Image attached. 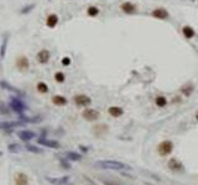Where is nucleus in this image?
I'll return each mask as SVG.
<instances>
[{
    "label": "nucleus",
    "instance_id": "6",
    "mask_svg": "<svg viewBox=\"0 0 198 185\" xmlns=\"http://www.w3.org/2000/svg\"><path fill=\"white\" fill-rule=\"evenodd\" d=\"M37 142H39V144H42V146H45V147H50V148H60V142L53 141V140L39 138Z\"/></svg>",
    "mask_w": 198,
    "mask_h": 185
},
{
    "label": "nucleus",
    "instance_id": "32",
    "mask_svg": "<svg viewBox=\"0 0 198 185\" xmlns=\"http://www.w3.org/2000/svg\"><path fill=\"white\" fill-rule=\"evenodd\" d=\"M69 63H71V59H69L68 57H64V58L62 59V64H63V66H68Z\"/></svg>",
    "mask_w": 198,
    "mask_h": 185
},
{
    "label": "nucleus",
    "instance_id": "16",
    "mask_svg": "<svg viewBox=\"0 0 198 185\" xmlns=\"http://www.w3.org/2000/svg\"><path fill=\"white\" fill-rule=\"evenodd\" d=\"M52 101H53V104L57 105V106H63V105L67 104V99H66L64 96H62V95H56V96H53V98H52Z\"/></svg>",
    "mask_w": 198,
    "mask_h": 185
},
{
    "label": "nucleus",
    "instance_id": "23",
    "mask_svg": "<svg viewBox=\"0 0 198 185\" xmlns=\"http://www.w3.org/2000/svg\"><path fill=\"white\" fill-rule=\"evenodd\" d=\"M17 66L20 67V69H26V68H27V66H29V63H27V59H26L25 57H21V58H19V61H17Z\"/></svg>",
    "mask_w": 198,
    "mask_h": 185
},
{
    "label": "nucleus",
    "instance_id": "30",
    "mask_svg": "<svg viewBox=\"0 0 198 185\" xmlns=\"http://www.w3.org/2000/svg\"><path fill=\"white\" fill-rule=\"evenodd\" d=\"M2 86H4V88H6V90H10V91H15V92H17V90L14 88V86H11V85H9L8 83H5V82H2Z\"/></svg>",
    "mask_w": 198,
    "mask_h": 185
},
{
    "label": "nucleus",
    "instance_id": "15",
    "mask_svg": "<svg viewBox=\"0 0 198 185\" xmlns=\"http://www.w3.org/2000/svg\"><path fill=\"white\" fill-rule=\"evenodd\" d=\"M17 136H19L23 141H30L32 138H35V132L32 131H20V132H17Z\"/></svg>",
    "mask_w": 198,
    "mask_h": 185
},
{
    "label": "nucleus",
    "instance_id": "7",
    "mask_svg": "<svg viewBox=\"0 0 198 185\" xmlns=\"http://www.w3.org/2000/svg\"><path fill=\"white\" fill-rule=\"evenodd\" d=\"M45 179H46L48 183L53 184V185H64V184L68 183L69 177H63V178H51V177H45Z\"/></svg>",
    "mask_w": 198,
    "mask_h": 185
},
{
    "label": "nucleus",
    "instance_id": "17",
    "mask_svg": "<svg viewBox=\"0 0 198 185\" xmlns=\"http://www.w3.org/2000/svg\"><path fill=\"white\" fill-rule=\"evenodd\" d=\"M58 22V16L56 14H52L47 17V26L48 27H55Z\"/></svg>",
    "mask_w": 198,
    "mask_h": 185
},
{
    "label": "nucleus",
    "instance_id": "20",
    "mask_svg": "<svg viewBox=\"0 0 198 185\" xmlns=\"http://www.w3.org/2000/svg\"><path fill=\"white\" fill-rule=\"evenodd\" d=\"M155 103H156V105L158 107H165L167 105V99L165 96H156Z\"/></svg>",
    "mask_w": 198,
    "mask_h": 185
},
{
    "label": "nucleus",
    "instance_id": "13",
    "mask_svg": "<svg viewBox=\"0 0 198 185\" xmlns=\"http://www.w3.org/2000/svg\"><path fill=\"white\" fill-rule=\"evenodd\" d=\"M108 113H109V115H112L113 117H120L123 114H124V111H123V109L121 107H119V106H110L109 107V110H108Z\"/></svg>",
    "mask_w": 198,
    "mask_h": 185
},
{
    "label": "nucleus",
    "instance_id": "10",
    "mask_svg": "<svg viewBox=\"0 0 198 185\" xmlns=\"http://www.w3.org/2000/svg\"><path fill=\"white\" fill-rule=\"evenodd\" d=\"M27 183H29V178L25 173L16 174V177H15V184L16 185H27Z\"/></svg>",
    "mask_w": 198,
    "mask_h": 185
},
{
    "label": "nucleus",
    "instance_id": "2",
    "mask_svg": "<svg viewBox=\"0 0 198 185\" xmlns=\"http://www.w3.org/2000/svg\"><path fill=\"white\" fill-rule=\"evenodd\" d=\"M173 151V143L171 141H164L158 144V153L161 156H168Z\"/></svg>",
    "mask_w": 198,
    "mask_h": 185
},
{
    "label": "nucleus",
    "instance_id": "28",
    "mask_svg": "<svg viewBox=\"0 0 198 185\" xmlns=\"http://www.w3.org/2000/svg\"><path fill=\"white\" fill-rule=\"evenodd\" d=\"M37 90H39L40 92H47V91H48V86H47L45 83L40 82V83L37 84Z\"/></svg>",
    "mask_w": 198,
    "mask_h": 185
},
{
    "label": "nucleus",
    "instance_id": "8",
    "mask_svg": "<svg viewBox=\"0 0 198 185\" xmlns=\"http://www.w3.org/2000/svg\"><path fill=\"white\" fill-rule=\"evenodd\" d=\"M152 16L156 17V18H158V20H166V18H168L170 14L165 9H155L152 11Z\"/></svg>",
    "mask_w": 198,
    "mask_h": 185
},
{
    "label": "nucleus",
    "instance_id": "4",
    "mask_svg": "<svg viewBox=\"0 0 198 185\" xmlns=\"http://www.w3.org/2000/svg\"><path fill=\"white\" fill-rule=\"evenodd\" d=\"M10 107H11L14 111H16V113H20V114L26 109L25 105L21 103V100L17 99V98H11V99H10Z\"/></svg>",
    "mask_w": 198,
    "mask_h": 185
},
{
    "label": "nucleus",
    "instance_id": "24",
    "mask_svg": "<svg viewBox=\"0 0 198 185\" xmlns=\"http://www.w3.org/2000/svg\"><path fill=\"white\" fill-rule=\"evenodd\" d=\"M26 151L29 152H32V153H42V150H40V148L35 147V146H31V144H26Z\"/></svg>",
    "mask_w": 198,
    "mask_h": 185
},
{
    "label": "nucleus",
    "instance_id": "3",
    "mask_svg": "<svg viewBox=\"0 0 198 185\" xmlns=\"http://www.w3.org/2000/svg\"><path fill=\"white\" fill-rule=\"evenodd\" d=\"M82 115L83 119H85L87 121H96L99 119V113L94 109H85Z\"/></svg>",
    "mask_w": 198,
    "mask_h": 185
},
{
    "label": "nucleus",
    "instance_id": "11",
    "mask_svg": "<svg viewBox=\"0 0 198 185\" xmlns=\"http://www.w3.org/2000/svg\"><path fill=\"white\" fill-rule=\"evenodd\" d=\"M168 166L172 170H182V168H183L182 163L179 162L178 159H176V158H171L168 160Z\"/></svg>",
    "mask_w": 198,
    "mask_h": 185
},
{
    "label": "nucleus",
    "instance_id": "26",
    "mask_svg": "<svg viewBox=\"0 0 198 185\" xmlns=\"http://www.w3.org/2000/svg\"><path fill=\"white\" fill-rule=\"evenodd\" d=\"M9 114V106H6L4 103L0 101V115H6Z\"/></svg>",
    "mask_w": 198,
    "mask_h": 185
},
{
    "label": "nucleus",
    "instance_id": "29",
    "mask_svg": "<svg viewBox=\"0 0 198 185\" xmlns=\"http://www.w3.org/2000/svg\"><path fill=\"white\" fill-rule=\"evenodd\" d=\"M55 79H56V82H58V83H63V82H64V74H63L62 72H57V73L55 74Z\"/></svg>",
    "mask_w": 198,
    "mask_h": 185
},
{
    "label": "nucleus",
    "instance_id": "12",
    "mask_svg": "<svg viewBox=\"0 0 198 185\" xmlns=\"http://www.w3.org/2000/svg\"><path fill=\"white\" fill-rule=\"evenodd\" d=\"M19 126H23V122L21 121H6V122H0V128L3 130H9V128H12V127H19Z\"/></svg>",
    "mask_w": 198,
    "mask_h": 185
},
{
    "label": "nucleus",
    "instance_id": "31",
    "mask_svg": "<svg viewBox=\"0 0 198 185\" xmlns=\"http://www.w3.org/2000/svg\"><path fill=\"white\" fill-rule=\"evenodd\" d=\"M33 8H35V4H31L30 6H26L25 9H23V11H21V12H23V14H26V12H29V11H30L31 9H33Z\"/></svg>",
    "mask_w": 198,
    "mask_h": 185
},
{
    "label": "nucleus",
    "instance_id": "19",
    "mask_svg": "<svg viewBox=\"0 0 198 185\" xmlns=\"http://www.w3.org/2000/svg\"><path fill=\"white\" fill-rule=\"evenodd\" d=\"M8 150L11 153H17V152H20L23 150V147L20 144H17V143H11V144L8 146Z\"/></svg>",
    "mask_w": 198,
    "mask_h": 185
},
{
    "label": "nucleus",
    "instance_id": "5",
    "mask_svg": "<svg viewBox=\"0 0 198 185\" xmlns=\"http://www.w3.org/2000/svg\"><path fill=\"white\" fill-rule=\"evenodd\" d=\"M75 103L78 105V106H88L89 104L92 103L91 98L87 96V95H76L75 96Z\"/></svg>",
    "mask_w": 198,
    "mask_h": 185
},
{
    "label": "nucleus",
    "instance_id": "25",
    "mask_svg": "<svg viewBox=\"0 0 198 185\" xmlns=\"http://www.w3.org/2000/svg\"><path fill=\"white\" fill-rule=\"evenodd\" d=\"M181 91L183 92V94H185L186 96H188V95L191 94V92L193 91V86H192V85H189V84H188V85H185V86L181 89Z\"/></svg>",
    "mask_w": 198,
    "mask_h": 185
},
{
    "label": "nucleus",
    "instance_id": "22",
    "mask_svg": "<svg viewBox=\"0 0 198 185\" xmlns=\"http://www.w3.org/2000/svg\"><path fill=\"white\" fill-rule=\"evenodd\" d=\"M6 46H8V36L4 37V41H3V45L0 47V56L2 57H5V51H6Z\"/></svg>",
    "mask_w": 198,
    "mask_h": 185
},
{
    "label": "nucleus",
    "instance_id": "21",
    "mask_svg": "<svg viewBox=\"0 0 198 185\" xmlns=\"http://www.w3.org/2000/svg\"><path fill=\"white\" fill-rule=\"evenodd\" d=\"M66 157L68 159H71V160H79L82 158V156L78 154V153H76V152H67L66 153Z\"/></svg>",
    "mask_w": 198,
    "mask_h": 185
},
{
    "label": "nucleus",
    "instance_id": "18",
    "mask_svg": "<svg viewBox=\"0 0 198 185\" xmlns=\"http://www.w3.org/2000/svg\"><path fill=\"white\" fill-rule=\"evenodd\" d=\"M182 33H183V36L186 37L187 40H191L192 37L194 36V31H193V29L191 26H185L182 29Z\"/></svg>",
    "mask_w": 198,
    "mask_h": 185
},
{
    "label": "nucleus",
    "instance_id": "1",
    "mask_svg": "<svg viewBox=\"0 0 198 185\" xmlns=\"http://www.w3.org/2000/svg\"><path fill=\"white\" fill-rule=\"evenodd\" d=\"M97 166L102 169H112V170H130L131 166L121 163V162H116V160H99L96 163Z\"/></svg>",
    "mask_w": 198,
    "mask_h": 185
},
{
    "label": "nucleus",
    "instance_id": "27",
    "mask_svg": "<svg viewBox=\"0 0 198 185\" xmlns=\"http://www.w3.org/2000/svg\"><path fill=\"white\" fill-rule=\"evenodd\" d=\"M99 14V9L96 8V6H91V8H88V15L89 16H97Z\"/></svg>",
    "mask_w": 198,
    "mask_h": 185
},
{
    "label": "nucleus",
    "instance_id": "9",
    "mask_svg": "<svg viewBox=\"0 0 198 185\" xmlns=\"http://www.w3.org/2000/svg\"><path fill=\"white\" fill-rule=\"evenodd\" d=\"M120 9L125 12V14H133V12H135L136 11V6L134 5V4H131L130 2H127V3H123L121 4V6H120Z\"/></svg>",
    "mask_w": 198,
    "mask_h": 185
},
{
    "label": "nucleus",
    "instance_id": "34",
    "mask_svg": "<svg viewBox=\"0 0 198 185\" xmlns=\"http://www.w3.org/2000/svg\"><path fill=\"white\" fill-rule=\"evenodd\" d=\"M0 156H2V152H0Z\"/></svg>",
    "mask_w": 198,
    "mask_h": 185
},
{
    "label": "nucleus",
    "instance_id": "33",
    "mask_svg": "<svg viewBox=\"0 0 198 185\" xmlns=\"http://www.w3.org/2000/svg\"><path fill=\"white\" fill-rule=\"evenodd\" d=\"M196 119H197V120H198V113H197V115H196Z\"/></svg>",
    "mask_w": 198,
    "mask_h": 185
},
{
    "label": "nucleus",
    "instance_id": "14",
    "mask_svg": "<svg viewBox=\"0 0 198 185\" xmlns=\"http://www.w3.org/2000/svg\"><path fill=\"white\" fill-rule=\"evenodd\" d=\"M48 59H50V52L47 49H42V51L39 52V54H37V61L40 63H47Z\"/></svg>",
    "mask_w": 198,
    "mask_h": 185
}]
</instances>
